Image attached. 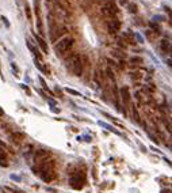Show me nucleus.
Returning a JSON list of instances; mask_svg holds the SVG:
<instances>
[{"label": "nucleus", "instance_id": "nucleus-8", "mask_svg": "<svg viewBox=\"0 0 172 193\" xmlns=\"http://www.w3.org/2000/svg\"><path fill=\"white\" fill-rule=\"evenodd\" d=\"M121 95H122V99H124V104L126 106H129L130 102H132V97H130L129 88L128 87H122L121 88Z\"/></svg>", "mask_w": 172, "mask_h": 193}, {"label": "nucleus", "instance_id": "nucleus-4", "mask_svg": "<svg viewBox=\"0 0 172 193\" xmlns=\"http://www.w3.org/2000/svg\"><path fill=\"white\" fill-rule=\"evenodd\" d=\"M84 181L85 180H80V175H72V177L69 178V184H71V186L75 190H80L81 188H83Z\"/></svg>", "mask_w": 172, "mask_h": 193}, {"label": "nucleus", "instance_id": "nucleus-1", "mask_svg": "<svg viewBox=\"0 0 172 193\" xmlns=\"http://www.w3.org/2000/svg\"><path fill=\"white\" fill-rule=\"evenodd\" d=\"M68 69L75 76H80L83 73V63H81L80 56H77V55L71 56V59L68 60Z\"/></svg>", "mask_w": 172, "mask_h": 193}, {"label": "nucleus", "instance_id": "nucleus-25", "mask_svg": "<svg viewBox=\"0 0 172 193\" xmlns=\"http://www.w3.org/2000/svg\"><path fill=\"white\" fill-rule=\"evenodd\" d=\"M121 4H128V0H121Z\"/></svg>", "mask_w": 172, "mask_h": 193}, {"label": "nucleus", "instance_id": "nucleus-18", "mask_svg": "<svg viewBox=\"0 0 172 193\" xmlns=\"http://www.w3.org/2000/svg\"><path fill=\"white\" fill-rule=\"evenodd\" d=\"M0 159H2V161H7V154L4 153L2 148H0Z\"/></svg>", "mask_w": 172, "mask_h": 193}, {"label": "nucleus", "instance_id": "nucleus-19", "mask_svg": "<svg viewBox=\"0 0 172 193\" xmlns=\"http://www.w3.org/2000/svg\"><path fill=\"white\" fill-rule=\"evenodd\" d=\"M107 75L110 79H114V72L111 71V68H107Z\"/></svg>", "mask_w": 172, "mask_h": 193}, {"label": "nucleus", "instance_id": "nucleus-24", "mask_svg": "<svg viewBox=\"0 0 172 193\" xmlns=\"http://www.w3.org/2000/svg\"><path fill=\"white\" fill-rule=\"evenodd\" d=\"M3 114H4V110H3L2 108H0V117H2V116H3Z\"/></svg>", "mask_w": 172, "mask_h": 193}, {"label": "nucleus", "instance_id": "nucleus-10", "mask_svg": "<svg viewBox=\"0 0 172 193\" xmlns=\"http://www.w3.org/2000/svg\"><path fill=\"white\" fill-rule=\"evenodd\" d=\"M160 46H161V49H163V52H168L169 53V51H171V44L168 42V41H165V40H163L161 41V45H160Z\"/></svg>", "mask_w": 172, "mask_h": 193}, {"label": "nucleus", "instance_id": "nucleus-6", "mask_svg": "<svg viewBox=\"0 0 172 193\" xmlns=\"http://www.w3.org/2000/svg\"><path fill=\"white\" fill-rule=\"evenodd\" d=\"M42 173H41V177L45 182H50L56 178V173L53 171V169H46V170H41Z\"/></svg>", "mask_w": 172, "mask_h": 193}, {"label": "nucleus", "instance_id": "nucleus-16", "mask_svg": "<svg viewBox=\"0 0 172 193\" xmlns=\"http://www.w3.org/2000/svg\"><path fill=\"white\" fill-rule=\"evenodd\" d=\"M39 82H41V84H42V87H43L45 90H46V91H48L49 94H50V95H53V93H52V91H50V90H49V88H48V86H46V83H45V80L42 79V78H39Z\"/></svg>", "mask_w": 172, "mask_h": 193}, {"label": "nucleus", "instance_id": "nucleus-21", "mask_svg": "<svg viewBox=\"0 0 172 193\" xmlns=\"http://www.w3.org/2000/svg\"><path fill=\"white\" fill-rule=\"evenodd\" d=\"M132 78L133 79H141V75L138 72H136V73H132Z\"/></svg>", "mask_w": 172, "mask_h": 193}, {"label": "nucleus", "instance_id": "nucleus-20", "mask_svg": "<svg viewBox=\"0 0 172 193\" xmlns=\"http://www.w3.org/2000/svg\"><path fill=\"white\" fill-rule=\"evenodd\" d=\"M67 93H69V94H73V95H80L77 91H75V90H72V88H67Z\"/></svg>", "mask_w": 172, "mask_h": 193}, {"label": "nucleus", "instance_id": "nucleus-17", "mask_svg": "<svg viewBox=\"0 0 172 193\" xmlns=\"http://www.w3.org/2000/svg\"><path fill=\"white\" fill-rule=\"evenodd\" d=\"M130 61H132L133 64H141L142 59H141V57H132V60H130Z\"/></svg>", "mask_w": 172, "mask_h": 193}, {"label": "nucleus", "instance_id": "nucleus-7", "mask_svg": "<svg viewBox=\"0 0 172 193\" xmlns=\"http://www.w3.org/2000/svg\"><path fill=\"white\" fill-rule=\"evenodd\" d=\"M107 29H109V33H110V34H114V33L119 31V29H121L119 20H117V19L110 20V22L107 23Z\"/></svg>", "mask_w": 172, "mask_h": 193}, {"label": "nucleus", "instance_id": "nucleus-14", "mask_svg": "<svg viewBox=\"0 0 172 193\" xmlns=\"http://www.w3.org/2000/svg\"><path fill=\"white\" fill-rule=\"evenodd\" d=\"M133 117H134V120H136V122H140L141 121L140 120V114H138V110H137L136 106L133 108Z\"/></svg>", "mask_w": 172, "mask_h": 193}, {"label": "nucleus", "instance_id": "nucleus-9", "mask_svg": "<svg viewBox=\"0 0 172 193\" xmlns=\"http://www.w3.org/2000/svg\"><path fill=\"white\" fill-rule=\"evenodd\" d=\"M34 37H35V40H37V42H38V45L41 46V49H42L45 53H49V48H48V44L45 42V40L41 38V37L37 35V34H34Z\"/></svg>", "mask_w": 172, "mask_h": 193}, {"label": "nucleus", "instance_id": "nucleus-15", "mask_svg": "<svg viewBox=\"0 0 172 193\" xmlns=\"http://www.w3.org/2000/svg\"><path fill=\"white\" fill-rule=\"evenodd\" d=\"M99 124H100L102 126H104V128H107L109 131H111V132H114V133H117V135H119V132H118V131H117V129H114V128H113V126H110V125H107V124H104V122H102V121L99 122Z\"/></svg>", "mask_w": 172, "mask_h": 193}, {"label": "nucleus", "instance_id": "nucleus-3", "mask_svg": "<svg viewBox=\"0 0 172 193\" xmlns=\"http://www.w3.org/2000/svg\"><path fill=\"white\" fill-rule=\"evenodd\" d=\"M50 157V153L46 150H37L34 155V161L35 163H42L45 161H48V158Z\"/></svg>", "mask_w": 172, "mask_h": 193}, {"label": "nucleus", "instance_id": "nucleus-22", "mask_svg": "<svg viewBox=\"0 0 172 193\" xmlns=\"http://www.w3.org/2000/svg\"><path fill=\"white\" fill-rule=\"evenodd\" d=\"M150 26H152V27L154 29V30H157V31H159V30H160V29H159V26H157V24H154L153 22H150Z\"/></svg>", "mask_w": 172, "mask_h": 193}, {"label": "nucleus", "instance_id": "nucleus-5", "mask_svg": "<svg viewBox=\"0 0 172 193\" xmlns=\"http://www.w3.org/2000/svg\"><path fill=\"white\" fill-rule=\"evenodd\" d=\"M103 14L104 15H110V16H113V15H117L118 14V8L117 6L114 3H107L106 6L103 7Z\"/></svg>", "mask_w": 172, "mask_h": 193}, {"label": "nucleus", "instance_id": "nucleus-23", "mask_svg": "<svg viewBox=\"0 0 172 193\" xmlns=\"http://www.w3.org/2000/svg\"><path fill=\"white\" fill-rule=\"evenodd\" d=\"M2 20L4 23H6V26H10V23H8V20H7V18H4V16H2Z\"/></svg>", "mask_w": 172, "mask_h": 193}, {"label": "nucleus", "instance_id": "nucleus-12", "mask_svg": "<svg viewBox=\"0 0 172 193\" xmlns=\"http://www.w3.org/2000/svg\"><path fill=\"white\" fill-rule=\"evenodd\" d=\"M126 8H128V11L130 12V14H136L137 12V4H134V3H129L128 6H126Z\"/></svg>", "mask_w": 172, "mask_h": 193}, {"label": "nucleus", "instance_id": "nucleus-13", "mask_svg": "<svg viewBox=\"0 0 172 193\" xmlns=\"http://www.w3.org/2000/svg\"><path fill=\"white\" fill-rule=\"evenodd\" d=\"M11 139L12 140H16V142H22L23 139H24V135L23 133H14V135H11Z\"/></svg>", "mask_w": 172, "mask_h": 193}, {"label": "nucleus", "instance_id": "nucleus-11", "mask_svg": "<svg viewBox=\"0 0 172 193\" xmlns=\"http://www.w3.org/2000/svg\"><path fill=\"white\" fill-rule=\"evenodd\" d=\"M26 45H27V48L28 49H30V51L33 52V53H34V55L37 56V57H38V59L41 60V55H39V52L38 51H37V49L34 48V46H33V45H31V42H30V41H26Z\"/></svg>", "mask_w": 172, "mask_h": 193}, {"label": "nucleus", "instance_id": "nucleus-2", "mask_svg": "<svg viewBox=\"0 0 172 193\" xmlns=\"http://www.w3.org/2000/svg\"><path fill=\"white\" fill-rule=\"evenodd\" d=\"M73 38H71V37H65V38L63 40H60L58 42H57L54 45V52L57 53V56H61V55H64L65 52H68L69 49L72 48V45H73Z\"/></svg>", "mask_w": 172, "mask_h": 193}]
</instances>
